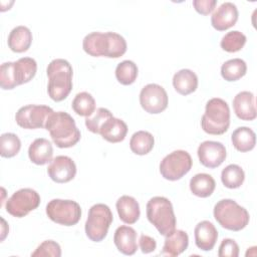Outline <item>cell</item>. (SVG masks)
<instances>
[{"label":"cell","mask_w":257,"mask_h":257,"mask_svg":"<svg viewBox=\"0 0 257 257\" xmlns=\"http://www.w3.org/2000/svg\"><path fill=\"white\" fill-rule=\"evenodd\" d=\"M196 246L203 251H211L218 239V231L214 224L204 220L199 222L194 230Z\"/></svg>","instance_id":"e0dca14e"},{"label":"cell","mask_w":257,"mask_h":257,"mask_svg":"<svg viewBox=\"0 0 257 257\" xmlns=\"http://www.w3.org/2000/svg\"><path fill=\"white\" fill-rule=\"evenodd\" d=\"M137 231L130 226H119L113 235V242L117 250L124 255H134L138 249Z\"/></svg>","instance_id":"d6986e66"},{"label":"cell","mask_w":257,"mask_h":257,"mask_svg":"<svg viewBox=\"0 0 257 257\" xmlns=\"http://www.w3.org/2000/svg\"><path fill=\"white\" fill-rule=\"evenodd\" d=\"M233 108L238 118L242 120H253L256 118L255 96L251 91H240L233 99Z\"/></svg>","instance_id":"ac0fdd59"},{"label":"cell","mask_w":257,"mask_h":257,"mask_svg":"<svg viewBox=\"0 0 257 257\" xmlns=\"http://www.w3.org/2000/svg\"><path fill=\"white\" fill-rule=\"evenodd\" d=\"M246 36L238 30H233L227 32L221 39L220 46L223 50L227 52H237L240 51L246 43Z\"/></svg>","instance_id":"836d02e7"},{"label":"cell","mask_w":257,"mask_h":257,"mask_svg":"<svg viewBox=\"0 0 257 257\" xmlns=\"http://www.w3.org/2000/svg\"><path fill=\"white\" fill-rule=\"evenodd\" d=\"M230 125V108L228 103L219 97L207 101L205 112L201 118L203 131L209 135H223Z\"/></svg>","instance_id":"8992f818"},{"label":"cell","mask_w":257,"mask_h":257,"mask_svg":"<svg viewBox=\"0 0 257 257\" xmlns=\"http://www.w3.org/2000/svg\"><path fill=\"white\" fill-rule=\"evenodd\" d=\"M198 158L200 163L210 169H214L222 165L226 160L227 152L225 146L220 142L205 141L198 147Z\"/></svg>","instance_id":"5bb4252c"},{"label":"cell","mask_w":257,"mask_h":257,"mask_svg":"<svg viewBox=\"0 0 257 257\" xmlns=\"http://www.w3.org/2000/svg\"><path fill=\"white\" fill-rule=\"evenodd\" d=\"M50 179L58 184L68 183L76 175V166L73 160L67 156H57L50 162L47 168Z\"/></svg>","instance_id":"9a60e30c"},{"label":"cell","mask_w":257,"mask_h":257,"mask_svg":"<svg viewBox=\"0 0 257 257\" xmlns=\"http://www.w3.org/2000/svg\"><path fill=\"white\" fill-rule=\"evenodd\" d=\"M173 86L178 93L188 95L197 89L198 76L191 69H181L173 76Z\"/></svg>","instance_id":"d4e9b609"},{"label":"cell","mask_w":257,"mask_h":257,"mask_svg":"<svg viewBox=\"0 0 257 257\" xmlns=\"http://www.w3.org/2000/svg\"><path fill=\"white\" fill-rule=\"evenodd\" d=\"M247 71V64L241 58L225 61L221 66V75L227 81H236L243 77Z\"/></svg>","instance_id":"f1b7e54d"},{"label":"cell","mask_w":257,"mask_h":257,"mask_svg":"<svg viewBox=\"0 0 257 257\" xmlns=\"http://www.w3.org/2000/svg\"><path fill=\"white\" fill-rule=\"evenodd\" d=\"M193 161L190 154L184 150H177L167 155L160 164L162 177L169 181H177L188 174Z\"/></svg>","instance_id":"30bf717a"},{"label":"cell","mask_w":257,"mask_h":257,"mask_svg":"<svg viewBox=\"0 0 257 257\" xmlns=\"http://www.w3.org/2000/svg\"><path fill=\"white\" fill-rule=\"evenodd\" d=\"M1 220H2V236H1V241H3L4 238H5V236L7 235L8 231H9V228H8V226L6 225L5 220H4L3 218H2Z\"/></svg>","instance_id":"ab89813d"},{"label":"cell","mask_w":257,"mask_h":257,"mask_svg":"<svg viewBox=\"0 0 257 257\" xmlns=\"http://www.w3.org/2000/svg\"><path fill=\"white\" fill-rule=\"evenodd\" d=\"M127 134L126 123L114 116L107 118L99 130V134L103 140L109 143H119L122 142Z\"/></svg>","instance_id":"ffe728a7"},{"label":"cell","mask_w":257,"mask_h":257,"mask_svg":"<svg viewBox=\"0 0 257 257\" xmlns=\"http://www.w3.org/2000/svg\"><path fill=\"white\" fill-rule=\"evenodd\" d=\"M189 245V236L183 230H175L172 234L166 236L162 255L167 256H178L182 254Z\"/></svg>","instance_id":"cb8c5ba5"},{"label":"cell","mask_w":257,"mask_h":257,"mask_svg":"<svg viewBox=\"0 0 257 257\" xmlns=\"http://www.w3.org/2000/svg\"><path fill=\"white\" fill-rule=\"evenodd\" d=\"M32 32L24 25L14 27L8 35V46L16 53H22L28 50L32 43Z\"/></svg>","instance_id":"603a6c76"},{"label":"cell","mask_w":257,"mask_h":257,"mask_svg":"<svg viewBox=\"0 0 257 257\" xmlns=\"http://www.w3.org/2000/svg\"><path fill=\"white\" fill-rule=\"evenodd\" d=\"M31 256H51V257H60L61 248L58 243L53 240L43 241L34 252L31 253Z\"/></svg>","instance_id":"d590c367"},{"label":"cell","mask_w":257,"mask_h":257,"mask_svg":"<svg viewBox=\"0 0 257 257\" xmlns=\"http://www.w3.org/2000/svg\"><path fill=\"white\" fill-rule=\"evenodd\" d=\"M116 211L119 216V219L125 224H135L141 215L140 205L138 201L127 195H123L117 199L115 203Z\"/></svg>","instance_id":"44dd1931"},{"label":"cell","mask_w":257,"mask_h":257,"mask_svg":"<svg viewBox=\"0 0 257 257\" xmlns=\"http://www.w3.org/2000/svg\"><path fill=\"white\" fill-rule=\"evenodd\" d=\"M219 257H238L239 256V246L235 240L226 238L223 239L218 250Z\"/></svg>","instance_id":"8d00e7d4"},{"label":"cell","mask_w":257,"mask_h":257,"mask_svg":"<svg viewBox=\"0 0 257 257\" xmlns=\"http://www.w3.org/2000/svg\"><path fill=\"white\" fill-rule=\"evenodd\" d=\"M39 194L31 188H23L15 193L6 201V211L11 216L22 218L35 210L40 204Z\"/></svg>","instance_id":"8fae6325"},{"label":"cell","mask_w":257,"mask_h":257,"mask_svg":"<svg viewBox=\"0 0 257 257\" xmlns=\"http://www.w3.org/2000/svg\"><path fill=\"white\" fill-rule=\"evenodd\" d=\"M52 112L53 109L48 105L27 104L17 110L15 120L19 126L26 130L42 128Z\"/></svg>","instance_id":"7c38bea8"},{"label":"cell","mask_w":257,"mask_h":257,"mask_svg":"<svg viewBox=\"0 0 257 257\" xmlns=\"http://www.w3.org/2000/svg\"><path fill=\"white\" fill-rule=\"evenodd\" d=\"M139 246L143 253L148 254L156 250L157 242L153 237L148 236L146 234H142L139 239Z\"/></svg>","instance_id":"f35d334b"},{"label":"cell","mask_w":257,"mask_h":257,"mask_svg":"<svg viewBox=\"0 0 257 257\" xmlns=\"http://www.w3.org/2000/svg\"><path fill=\"white\" fill-rule=\"evenodd\" d=\"M46 73L49 97L57 102L65 99L72 90L73 70L70 63L62 58L53 59L48 64Z\"/></svg>","instance_id":"3957f363"},{"label":"cell","mask_w":257,"mask_h":257,"mask_svg":"<svg viewBox=\"0 0 257 257\" xmlns=\"http://www.w3.org/2000/svg\"><path fill=\"white\" fill-rule=\"evenodd\" d=\"M53 148L51 143L44 139L38 138L34 140L28 149V157L30 161L38 166H42L52 161Z\"/></svg>","instance_id":"7402d4cb"},{"label":"cell","mask_w":257,"mask_h":257,"mask_svg":"<svg viewBox=\"0 0 257 257\" xmlns=\"http://www.w3.org/2000/svg\"><path fill=\"white\" fill-rule=\"evenodd\" d=\"M190 190L191 192L200 198H207L211 196L216 188V183L214 178L206 173L196 174L190 180Z\"/></svg>","instance_id":"4316f807"},{"label":"cell","mask_w":257,"mask_h":257,"mask_svg":"<svg viewBox=\"0 0 257 257\" xmlns=\"http://www.w3.org/2000/svg\"><path fill=\"white\" fill-rule=\"evenodd\" d=\"M213 214L219 225L230 231H241L250 220L248 211L232 199H222L217 202Z\"/></svg>","instance_id":"52a82bcc"},{"label":"cell","mask_w":257,"mask_h":257,"mask_svg":"<svg viewBox=\"0 0 257 257\" xmlns=\"http://www.w3.org/2000/svg\"><path fill=\"white\" fill-rule=\"evenodd\" d=\"M111 116L113 115L110 110L104 107H98L90 116L85 118V126L89 132L93 134H99V130L103 122Z\"/></svg>","instance_id":"e575fe53"},{"label":"cell","mask_w":257,"mask_h":257,"mask_svg":"<svg viewBox=\"0 0 257 257\" xmlns=\"http://www.w3.org/2000/svg\"><path fill=\"white\" fill-rule=\"evenodd\" d=\"M46 214L54 223L73 226L81 218V208L77 202L72 200L53 199L46 205Z\"/></svg>","instance_id":"9c48e42d"},{"label":"cell","mask_w":257,"mask_h":257,"mask_svg":"<svg viewBox=\"0 0 257 257\" xmlns=\"http://www.w3.org/2000/svg\"><path fill=\"white\" fill-rule=\"evenodd\" d=\"M37 63L34 58L22 57L16 61L4 62L0 66V86L2 89H13L29 82L36 74Z\"/></svg>","instance_id":"277c9868"},{"label":"cell","mask_w":257,"mask_h":257,"mask_svg":"<svg viewBox=\"0 0 257 257\" xmlns=\"http://www.w3.org/2000/svg\"><path fill=\"white\" fill-rule=\"evenodd\" d=\"M138 66L132 60H123L116 65L115 77L122 85H130L134 83L138 77Z\"/></svg>","instance_id":"1f68e13d"},{"label":"cell","mask_w":257,"mask_h":257,"mask_svg":"<svg viewBox=\"0 0 257 257\" xmlns=\"http://www.w3.org/2000/svg\"><path fill=\"white\" fill-rule=\"evenodd\" d=\"M216 0H194L193 6L195 10L202 15H209L216 7Z\"/></svg>","instance_id":"74e56055"},{"label":"cell","mask_w":257,"mask_h":257,"mask_svg":"<svg viewBox=\"0 0 257 257\" xmlns=\"http://www.w3.org/2000/svg\"><path fill=\"white\" fill-rule=\"evenodd\" d=\"M125 39L116 32H90L82 40L83 50L90 56L118 58L126 51Z\"/></svg>","instance_id":"6da1fadb"},{"label":"cell","mask_w":257,"mask_h":257,"mask_svg":"<svg viewBox=\"0 0 257 257\" xmlns=\"http://www.w3.org/2000/svg\"><path fill=\"white\" fill-rule=\"evenodd\" d=\"M21 149V141L13 133H5L0 137V155L3 158L15 157Z\"/></svg>","instance_id":"d6a6232c"},{"label":"cell","mask_w":257,"mask_h":257,"mask_svg":"<svg viewBox=\"0 0 257 257\" xmlns=\"http://www.w3.org/2000/svg\"><path fill=\"white\" fill-rule=\"evenodd\" d=\"M44 128L48 131L53 143L60 149L75 146L81 138L75 120L65 111H53L48 116Z\"/></svg>","instance_id":"7a4b0ae2"},{"label":"cell","mask_w":257,"mask_h":257,"mask_svg":"<svg viewBox=\"0 0 257 257\" xmlns=\"http://www.w3.org/2000/svg\"><path fill=\"white\" fill-rule=\"evenodd\" d=\"M169 98L165 88L157 83L145 85L140 92V103L143 109L149 113L157 114L168 106Z\"/></svg>","instance_id":"4fadbf2b"},{"label":"cell","mask_w":257,"mask_h":257,"mask_svg":"<svg viewBox=\"0 0 257 257\" xmlns=\"http://www.w3.org/2000/svg\"><path fill=\"white\" fill-rule=\"evenodd\" d=\"M146 209L149 222L156 227L161 235L166 237L176 230V216L169 199L161 196L153 197L148 201Z\"/></svg>","instance_id":"5b68a950"},{"label":"cell","mask_w":257,"mask_h":257,"mask_svg":"<svg viewBox=\"0 0 257 257\" xmlns=\"http://www.w3.org/2000/svg\"><path fill=\"white\" fill-rule=\"evenodd\" d=\"M112 221L113 216L107 205L98 203L91 206L84 227L87 238L93 242L102 241L106 237Z\"/></svg>","instance_id":"ba28073f"},{"label":"cell","mask_w":257,"mask_h":257,"mask_svg":"<svg viewBox=\"0 0 257 257\" xmlns=\"http://www.w3.org/2000/svg\"><path fill=\"white\" fill-rule=\"evenodd\" d=\"M71 107L76 114L87 117L95 110V100L89 92L81 91L74 96L71 102Z\"/></svg>","instance_id":"4dcf8cb0"},{"label":"cell","mask_w":257,"mask_h":257,"mask_svg":"<svg viewBox=\"0 0 257 257\" xmlns=\"http://www.w3.org/2000/svg\"><path fill=\"white\" fill-rule=\"evenodd\" d=\"M238 16L237 6L232 2H224L213 12L211 24L216 30L225 31L236 24Z\"/></svg>","instance_id":"2e32d148"},{"label":"cell","mask_w":257,"mask_h":257,"mask_svg":"<svg viewBox=\"0 0 257 257\" xmlns=\"http://www.w3.org/2000/svg\"><path fill=\"white\" fill-rule=\"evenodd\" d=\"M244 180L245 173L243 169L236 164H230L222 170L221 181L228 189H237L241 187Z\"/></svg>","instance_id":"f546056e"},{"label":"cell","mask_w":257,"mask_h":257,"mask_svg":"<svg viewBox=\"0 0 257 257\" xmlns=\"http://www.w3.org/2000/svg\"><path fill=\"white\" fill-rule=\"evenodd\" d=\"M155 145L153 135L147 131H139L135 133L130 140L131 151L139 156L149 154Z\"/></svg>","instance_id":"83f0119b"},{"label":"cell","mask_w":257,"mask_h":257,"mask_svg":"<svg viewBox=\"0 0 257 257\" xmlns=\"http://www.w3.org/2000/svg\"><path fill=\"white\" fill-rule=\"evenodd\" d=\"M231 141L237 151L246 153L254 149L256 145V135L254 131L248 126H239L232 133Z\"/></svg>","instance_id":"484cf974"}]
</instances>
